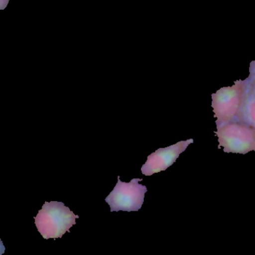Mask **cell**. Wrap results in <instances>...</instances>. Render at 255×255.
<instances>
[{"instance_id":"6da1fadb","label":"cell","mask_w":255,"mask_h":255,"mask_svg":"<svg viewBox=\"0 0 255 255\" xmlns=\"http://www.w3.org/2000/svg\"><path fill=\"white\" fill-rule=\"evenodd\" d=\"M79 218L62 202H46L34 219L37 231L44 239L55 240L70 232Z\"/></svg>"},{"instance_id":"7a4b0ae2","label":"cell","mask_w":255,"mask_h":255,"mask_svg":"<svg viewBox=\"0 0 255 255\" xmlns=\"http://www.w3.org/2000/svg\"><path fill=\"white\" fill-rule=\"evenodd\" d=\"M215 134L219 146L224 152L247 154L255 151V130L238 121H232L217 127Z\"/></svg>"},{"instance_id":"3957f363","label":"cell","mask_w":255,"mask_h":255,"mask_svg":"<svg viewBox=\"0 0 255 255\" xmlns=\"http://www.w3.org/2000/svg\"><path fill=\"white\" fill-rule=\"evenodd\" d=\"M244 91V80L235 81L232 86L223 87L212 94V107L217 128L236 118Z\"/></svg>"},{"instance_id":"277c9868","label":"cell","mask_w":255,"mask_h":255,"mask_svg":"<svg viewBox=\"0 0 255 255\" xmlns=\"http://www.w3.org/2000/svg\"><path fill=\"white\" fill-rule=\"evenodd\" d=\"M142 179L134 178L130 182H123L118 176V182L113 191L106 199V202L114 211H138L142 208L145 194L148 190L139 184Z\"/></svg>"},{"instance_id":"5b68a950","label":"cell","mask_w":255,"mask_h":255,"mask_svg":"<svg viewBox=\"0 0 255 255\" xmlns=\"http://www.w3.org/2000/svg\"><path fill=\"white\" fill-rule=\"evenodd\" d=\"M193 139L181 141L175 145L157 149L155 152L148 156L147 161L142 165L141 172L145 176H151L155 173L166 171L176 162L180 154L184 152Z\"/></svg>"},{"instance_id":"8992f818","label":"cell","mask_w":255,"mask_h":255,"mask_svg":"<svg viewBox=\"0 0 255 255\" xmlns=\"http://www.w3.org/2000/svg\"><path fill=\"white\" fill-rule=\"evenodd\" d=\"M233 121H238L255 130V81L250 76L244 80L241 107Z\"/></svg>"},{"instance_id":"52a82bcc","label":"cell","mask_w":255,"mask_h":255,"mask_svg":"<svg viewBox=\"0 0 255 255\" xmlns=\"http://www.w3.org/2000/svg\"><path fill=\"white\" fill-rule=\"evenodd\" d=\"M252 79L255 81V60L250 63V76Z\"/></svg>"},{"instance_id":"ba28073f","label":"cell","mask_w":255,"mask_h":255,"mask_svg":"<svg viewBox=\"0 0 255 255\" xmlns=\"http://www.w3.org/2000/svg\"><path fill=\"white\" fill-rule=\"evenodd\" d=\"M10 0H0V10H4L7 7Z\"/></svg>"},{"instance_id":"9c48e42d","label":"cell","mask_w":255,"mask_h":255,"mask_svg":"<svg viewBox=\"0 0 255 255\" xmlns=\"http://www.w3.org/2000/svg\"><path fill=\"white\" fill-rule=\"evenodd\" d=\"M5 252V247L3 245L2 241L0 240V255L4 254Z\"/></svg>"}]
</instances>
